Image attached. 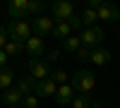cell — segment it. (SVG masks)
I'll return each mask as SVG.
<instances>
[{"label":"cell","instance_id":"cell-1","mask_svg":"<svg viewBox=\"0 0 120 108\" xmlns=\"http://www.w3.org/2000/svg\"><path fill=\"white\" fill-rule=\"evenodd\" d=\"M70 86L75 89L77 96H86V94H91L94 91V86H96V74L91 70H84V67H79V70L70 77Z\"/></svg>","mask_w":120,"mask_h":108},{"label":"cell","instance_id":"cell-2","mask_svg":"<svg viewBox=\"0 0 120 108\" xmlns=\"http://www.w3.org/2000/svg\"><path fill=\"white\" fill-rule=\"evenodd\" d=\"M7 34H10V41H19V43H26V38H31V22H10L7 24Z\"/></svg>","mask_w":120,"mask_h":108},{"label":"cell","instance_id":"cell-3","mask_svg":"<svg viewBox=\"0 0 120 108\" xmlns=\"http://www.w3.org/2000/svg\"><path fill=\"white\" fill-rule=\"evenodd\" d=\"M79 38H82V46H86V48H91V51H96V48H101L106 34H103L101 26H89V29H84V31H82V36H79Z\"/></svg>","mask_w":120,"mask_h":108},{"label":"cell","instance_id":"cell-4","mask_svg":"<svg viewBox=\"0 0 120 108\" xmlns=\"http://www.w3.org/2000/svg\"><path fill=\"white\" fill-rule=\"evenodd\" d=\"M26 67H29V77H34L36 82H41V79H48V77L53 74L51 65H48L46 60H41V58H31V60L26 63Z\"/></svg>","mask_w":120,"mask_h":108},{"label":"cell","instance_id":"cell-5","mask_svg":"<svg viewBox=\"0 0 120 108\" xmlns=\"http://www.w3.org/2000/svg\"><path fill=\"white\" fill-rule=\"evenodd\" d=\"M75 15V5L70 3V0H58V3L51 5V17H53V22H67L70 17Z\"/></svg>","mask_w":120,"mask_h":108},{"label":"cell","instance_id":"cell-6","mask_svg":"<svg viewBox=\"0 0 120 108\" xmlns=\"http://www.w3.org/2000/svg\"><path fill=\"white\" fill-rule=\"evenodd\" d=\"M53 26H55V22H53V17H48V15H41V17L31 19V31L38 38H46L48 34H53Z\"/></svg>","mask_w":120,"mask_h":108},{"label":"cell","instance_id":"cell-7","mask_svg":"<svg viewBox=\"0 0 120 108\" xmlns=\"http://www.w3.org/2000/svg\"><path fill=\"white\" fill-rule=\"evenodd\" d=\"M96 15L101 22H118L120 19V7L113 3H101V7L96 10Z\"/></svg>","mask_w":120,"mask_h":108},{"label":"cell","instance_id":"cell-8","mask_svg":"<svg viewBox=\"0 0 120 108\" xmlns=\"http://www.w3.org/2000/svg\"><path fill=\"white\" fill-rule=\"evenodd\" d=\"M26 3L29 0H10L7 3V15L12 17V22H22L26 17Z\"/></svg>","mask_w":120,"mask_h":108},{"label":"cell","instance_id":"cell-9","mask_svg":"<svg viewBox=\"0 0 120 108\" xmlns=\"http://www.w3.org/2000/svg\"><path fill=\"white\" fill-rule=\"evenodd\" d=\"M58 94V84L48 77V79H41L36 82V89H34V96H43V99H48V96H55Z\"/></svg>","mask_w":120,"mask_h":108},{"label":"cell","instance_id":"cell-10","mask_svg":"<svg viewBox=\"0 0 120 108\" xmlns=\"http://www.w3.org/2000/svg\"><path fill=\"white\" fill-rule=\"evenodd\" d=\"M75 89L70 86V82L67 84H60L58 86V94H55V101H58V106H72V101H75Z\"/></svg>","mask_w":120,"mask_h":108},{"label":"cell","instance_id":"cell-11","mask_svg":"<svg viewBox=\"0 0 120 108\" xmlns=\"http://www.w3.org/2000/svg\"><path fill=\"white\" fill-rule=\"evenodd\" d=\"M24 51L31 55V58H41L43 51H46V43H43V38H38V36H31V38H26V43H24Z\"/></svg>","mask_w":120,"mask_h":108},{"label":"cell","instance_id":"cell-12","mask_svg":"<svg viewBox=\"0 0 120 108\" xmlns=\"http://www.w3.org/2000/svg\"><path fill=\"white\" fill-rule=\"evenodd\" d=\"M15 89L22 94V96H31L34 89H36V79H34V77H17Z\"/></svg>","mask_w":120,"mask_h":108},{"label":"cell","instance_id":"cell-13","mask_svg":"<svg viewBox=\"0 0 120 108\" xmlns=\"http://www.w3.org/2000/svg\"><path fill=\"white\" fill-rule=\"evenodd\" d=\"M17 82V77H15V70L12 67H3L0 70V91H7V89H12Z\"/></svg>","mask_w":120,"mask_h":108},{"label":"cell","instance_id":"cell-14","mask_svg":"<svg viewBox=\"0 0 120 108\" xmlns=\"http://www.w3.org/2000/svg\"><path fill=\"white\" fill-rule=\"evenodd\" d=\"M22 99H24V96L19 94L15 86H12V89H7V91H3V103H5L7 108H12V106H22Z\"/></svg>","mask_w":120,"mask_h":108},{"label":"cell","instance_id":"cell-15","mask_svg":"<svg viewBox=\"0 0 120 108\" xmlns=\"http://www.w3.org/2000/svg\"><path fill=\"white\" fill-rule=\"evenodd\" d=\"M111 60H113V55H111V51H106V48H96V51L91 53V63L98 65V67H101V65H108Z\"/></svg>","mask_w":120,"mask_h":108},{"label":"cell","instance_id":"cell-16","mask_svg":"<svg viewBox=\"0 0 120 108\" xmlns=\"http://www.w3.org/2000/svg\"><path fill=\"white\" fill-rule=\"evenodd\" d=\"M53 38H60V41H65V38H70L72 36V26H70L67 22H58L55 26H53V34H51Z\"/></svg>","mask_w":120,"mask_h":108},{"label":"cell","instance_id":"cell-17","mask_svg":"<svg viewBox=\"0 0 120 108\" xmlns=\"http://www.w3.org/2000/svg\"><path fill=\"white\" fill-rule=\"evenodd\" d=\"M26 15H31V17L46 15V3H41V0H29L26 3Z\"/></svg>","mask_w":120,"mask_h":108},{"label":"cell","instance_id":"cell-18","mask_svg":"<svg viewBox=\"0 0 120 108\" xmlns=\"http://www.w3.org/2000/svg\"><path fill=\"white\" fill-rule=\"evenodd\" d=\"M79 48H82V38H79V36H70V38H65V41H63V51L65 53H77L79 51Z\"/></svg>","mask_w":120,"mask_h":108},{"label":"cell","instance_id":"cell-19","mask_svg":"<svg viewBox=\"0 0 120 108\" xmlns=\"http://www.w3.org/2000/svg\"><path fill=\"white\" fill-rule=\"evenodd\" d=\"M96 22H98V15H96V10L86 7L84 12H82V24L89 29V26H96Z\"/></svg>","mask_w":120,"mask_h":108},{"label":"cell","instance_id":"cell-20","mask_svg":"<svg viewBox=\"0 0 120 108\" xmlns=\"http://www.w3.org/2000/svg\"><path fill=\"white\" fill-rule=\"evenodd\" d=\"M3 51H5L10 58H12V55H22V53H24V43H19V41H7Z\"/></svg>","mask_w":120,"mask_h":108},{"label":"cell","instance_id":"cell-21","mask_svg":"<svg viewBox=\"0 0 120 108\" xmlns=\"http://www.w3.org/2000/svg\"><path fill=\"white\" fill-rule=\"evenodd\" d=\"M91 53H94L91 48H86V46H82V48H79V51L75 53V58H77V60L82 63V65H84V63H91Z\"/></svg>","mask_w":120,"mask_h":108},{"label":"cell","instance_id":"cell-22","mask_svg":"<svg viewBox=\"0 0 120 108\" xmlns=\"http://www.w3.org/2000/svg\"><path fill=\"white\" fill-rule=\"evenodd\" d=\"M51 79L60 86V84H67V79H70V74L65 72V70H53V74H51Z\"/></svg>","mask_w":120,"mask_h":108},{"label":"cell","instance_id":"cell-23","mask_svg":"<svg viewBox=\"0 0 120 108\" xmlns=\"http://www.w3.org/2000/svg\"><path fill=\"white\" fill-rule=\"evenodd\" d=\"M72 108H91V101H89V96H75Z\"/></svg>","mask_w":120,"mask_h":108},{"label":"cell","instance_id":"cell-24","mask_svg":"<svg viewBox=\"0 0 120 108\" xmlns=\"http://www.w3.org/2000/svg\"><path fill=\"white\" fill-rule=\"evenodd\" d=\"M22 108H38V96H24L22 99Z\"/></svg>","mask_w":120,"mask_h":108},{"label":"cell","instance_id":"cell-25","mask_svg":"<svg viewBox=\"0 0 120 108\" xmlns=\"http://www.w3.org/2000/svg\"><path fill=\"white\" fill-rule=\"evenodd\" d=\"M67 24L72 26V31H77V29H82V26H84V24H82V15H72V17L67 19Z\"/></svg>","mask_w":120,"mask_h":108},{"label":"cell","instance_id":"cell-26","mask_svg":"<svg viewBox=\"0 0 120 108\" xmlns=\"http://www.w3.org/2000/svg\"><path fill=\"white\" fill-rule=\"evenodd\" d=\"M10 41V34H7V26L5 24H0V51L5 48V43Z\"/></svg>","mask_w":120,"mask_h":108},{"label":"cell","instance_id":"cell-27","mask_svg":"<svg viewBox=\"0 0 120 108\" xmlns=\"http://www.w3.org/2000/svg\"><path fill=\"white\" fill-rule=\"evenodd\" d=\"M58 58H60V48H53V51L48 53V58H46V63L51 65V63H55V60H58Z\"/></svg>","mask_w":120,"mask_h":108},{"label":"cell","instance_id":"cell-28","mask_svg":"<svg viewBox=\"0 0 120 108\" xmlns=\"http://www.w3.org/2000/svg\"><path fill=\"white\" fill-rule=\"evenodd\" d=\"M7 60H10V55H7L5 51H0V70H3V67H7Z\"/></svg>","mask_w":120,"mask_h":108},{"label":"cell","instance_id":"cell-29","mask_svg":"<svg viewBox=\"0 0 120 108\" xmlns=\"http://www.w3.org/2000/svg\"><path fill=\"white\" fill-rule=\"evenodd\" d=\"M12 108H22V106H12Z\"/></svg>","mask_w":120,"mask_h":108},{"label":"cell","instance_id":"cell-30","mask_svg":"<svg viewBox=\"0 0 120 108\" xmlns=\"http://www.w3.org/2000/svg\"><path fill=\"white\" fill-rule=\"evenodd\" d=\"M108 108H118V106H108Z\"/></svg>","mask_w":120,"mask_h":108}]
</instances>
